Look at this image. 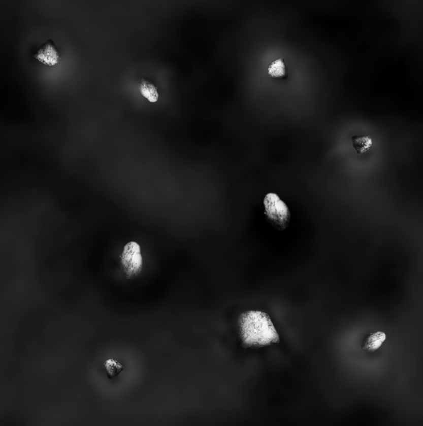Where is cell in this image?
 <instances>
[{
    "mask_svg": "<svg viewBox=\"0 0 423 426\" xmlns=\"http://www.w3.org/2000/svg\"><path fill=\"white\" fill-rule=\"evenodd\" d=\"M238 328L240 339L245 346L259 348L280 342L273 322L264 312H245L239 318Z\"/></svg>",
    "mask_w": 423,
    "mask_h": 426,
    "instance_id": "obj_1",
    "label": "cell"
},
{
    "mask_svg": "<svg viewBox=\"0 0 423 426\" xmlns=\"http://www.w3.org/2000/svg\"><path fill=\"white\" fill-rule=\"evenodd\" d=\"M265 215L270 224L279 231L289 227L291 214L288 206L275 193L266 194L263 201Z\"/></svg>",
    "mask_w": 423,
    "mask_h": 426,
    "instance_id": "obj_2",
    "label": "cell"
},
{
    "mask_svg": "<svg viewBox=\"0 0 423 426\" xmlns=\"http://www.w3.org/2000/svg\"><path fill=\"white\" fill-rule=\"evenodd\" d=\"M121 265L127 278H133L141 272L143 266L141 248L136 242H129L124 246L120 257Z\"/></svg>",
    "mask_w": 423,
    "mask_h": 426,
    "instance_id": "obj_3",
    "label": "cell"
},
{
    "mask_svg": "<svg viewBox=\"0 0 423 426\" xmlns=\"http://www.w3.org/2000/svg\"><path fill=\"white\" fill-rule=\"evenodd\" d=\"M104 367L109 379L116 378L122 372L124 366L115 359H107L104 362Z\"/></svg>",
    "mask_w": 423,
    "mask_h": 426,
    "instance_id": "obj_8",
    "label": "cell"
},
{
    "mask_svg": "<svg viewBox=\"0 0 423 426\" xmlns=\"http://www.w3.org/2000/svg\"><path fill=\"white\" fill-rule=\"evenodd\" d=\"M268 75L273 78H285L287 77V67L283 59H278L270 64Z\"/></svg>",
    "mask_w": 423,
    "mask_h": 426,
    "instance_id": "obj_7",
    "label": "cell"
},
{
    "mask_svg": "<svg viewBox=\"0 0 423 426\" xmlns=\"http://www.w3.org/2000/svg\"><path fill=\"white\" fill-rule=\"evenodd\" d=\"M34 57L39 62L48 66L57 65L60 60V54L52 40H47L46 43L42 45Z\"/></svg>",
    "mask_w": 423,
    "mask_h": 426,
    "instance_id": "obj_4",
    "label": "cell"
},
{
    "mask_svg": "<svg viewBox=\"0 0 423 426\" xmlns=\"http://www.w3.org/2000/svg\"><path fill=\"white\" fill-rule=\"evenodd\" d=\"M140 92L144 97L152 103L157 102L159 99V92L154 84L143 79L140 82Z\"/></svg>",
    "mask_w": 423,
    "mask_h": 426,
    "instance_id": "obj_5",
    "label": "cell"
},
{
    "mask_svg": "<svg viewBox=\"0 0 423 426\" xmlns=\"http://www.w3.org/2000/svg\"><path fill=\"white\" fill-rule=\"evenodd\" d=\"M353 146L357 153L362 154L367 152L373 145V141L369 136H357L352 138Z\"/></svg>",
    "mask_w": 423,
    "mask_h": 426,
    "instance_id": "obj_9",
    "label": "cell"
},
{
    "mask_svg": "<svg viewBox=\"0 0 423 426\" xmlns=\"http://www.w3.org/2000/svg\"><path fill=\"white\" fill-rule=\"evenodd\" d=\"M385 339L386 335L384 332L378 331L375 334H370L365 340L363 348L364 350H368V351H375L382 346V343L385 341Z\"/></svg>",
    "mask_w": 423,
    "mask_h": 426,
    "instance_id": "obj_6",
    "label": "cell"
}]
</instances>
